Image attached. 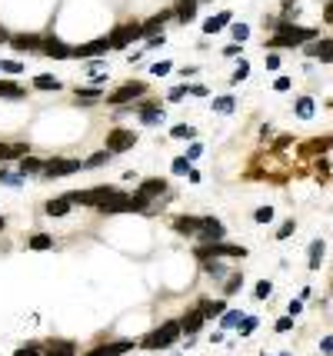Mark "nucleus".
Instances as JSON below:
<instances>
[{
	"label": "nucleus",
	"instance_id": "39",
	"mask_svg": "<svg viewBox=\"0 0 333 356\" xmlns=\"http://www.w3.org/2000/svg\"><path fill=\"white\" fill-rule=\"evenodd\" d=\"M190 170H193V167H190V160H187V156H177V160H173V173H180V177H187Z\"/></svg>",
	"mask_w": 333,
	"mask_h": 356
},
{
	"label": "nucleus",
	"instance_id": "17",
	"mask_svg": "<svg viewBox=\"0 0 333 356\" xmlns=\"http://www.w3.org/2000/svg\"><path fill=\"white\" fill-rule=\"evenodd\" d=\"M173 230H177V233H187V236H200V220L197 216H177V220H173Z\"/></svg>",
	"mask_w": 333,
	"mask_h": 356
},
{
	"label": "nucleus",
	"instance_id": "15",
	"mask_svg": "<svg viewBox=\"0 0 333 356\" xmlns=\"http://www.w3.org/2000/svg\"><path fill=\"white\" fill-rule=\"evenodd\" d=\"M127 350H133V343H130V340H120V343L97 346V350H90L87 356H120V353H127Z\"/></svg>",
	"mask_w": 333,
	"mask_h": 356
},
{
	"label": "nucleus",
	"instance_id": "46",
	"mask_svg": "<svg viewBox=\"0 0 333 356\" xmlns=\"http://www.w3.org/2000/svg\"><path fill=\"white\" fill-rule=\"evenodd\" d=\"M293 230H297V223H293V220H290V223H283V226L277 230V240H287V236L293 233Z\"/></svg>",
	"mask_w": 333,
	"mask_h": 356
},
{
	"label": "nucleus",
	"instance_id": "52",
	"mask_svg": "<svg viewBox=\"0 0 333 356\" xmlns=\"http://www.w3.org/2000/svg\"><path fill=\"white\" fill-rule=\"evenodd\" d=\"M266 70H280V57H277V54L266 57Z\"/></svg>",
	"mask_w": 333,
	"mask_h": 356
},
{
	"label": "nucleus",
	"instance_id": "34",
	"mask_svg": "<svg viewBox=\"0 0 333 356\" xmlns=\"http://www.w3.org/2000/svg\"><path fill=\"white\" fill-rule=\"evenodd\" d=\"M240 320H244V316H240L237 310H230V313H223V316H220V326H223V330H230V326H240Z\"/></svg>",
	"mask_w": 333,
	"mask_h": 356
},
{
	"label": "nucleus",
	"instance_id": "43",
	"mask_svg": "<svg viewBox=\"0 0 333 356\" xmlns=\"http://www.w3.org/2000/svg\"><path fill=\"white\" fill-rule=\"evenodd\" d=\"M77 97H80V100H97L100 90L97 87H83V90H77Z\"/></svg>",
	"mask_w": 333,
	"mask_h": 356
},
{
	"label": "nucleus",
	"instance_id": "38",
	"mask_svg": "<svg viewBox=\"0 0 333 356\" xmlns=\"http://www.w3.org/2000/svg\"><path fill=\"white\" fill-rule=\"evenodd\" d=\"M0 183H7V187H20L23 177H20V173H7V170H0Z\"/></svg>",
	"mask_w": 333,
	"mask_h": 356
},
{
	"label": "nucleus",
	"instance_id": "56",
	"mask_svg": "<svg viewBox=\"0 0 333 356\" xmlns=\"http://www.w3.org/2000/svg\"><path fill=\"white\" fill-rule=\"evenodd\" d=\"M320 346H323V353H333V336H327V340H323Z\"/></svg>",
	"mask_w": 333,
	"mask_h": 356
},
{
	"label": "nucleus",
	"instance_id": "6",
	"mask_svg": "<svg viewBox=\"0 0 333 356\" xmlns=\"http://www.w3.org/2000/svg\"><path fill=\"white\" fill-rule=\"evenodd\" d=\"M140 23H127V27H117V30H113L110 34V47L113 50H120V47H130L133 40H140Z\"/></svg>",
	"mask_w": 333,
	"mask_h": 356
},
{
	"label": "nucleus",
	"instance_id": "19",
	"mask_svg": "<svg viewBox=\"0 0 333 356\" xmlns=\"http://www.w3.org/2000/svg\"><path fill=\"white\" fill-rule=\"evenodd\" d=\"M27 150H30L27 143H0V160H20L27 156Z\"/></svg>",
	"mask_w": 333,
	"mask_h": 356
},
{
	"label": "nucleus",
	"instance_id": "2",
	"mask_svg": "<svg viewBox=\"0 0 333 356\" xmlns=\"http://www.w3.org/2000/svg\"><path fill=\"white\" fill-rule=\"evenodd\" d=\"M197 256L200 260H223V256H240L244 260L247 250L233 243H203V246H197Z\"/></svg>",
	"mask_w": 333,
	"mask_h": 356
},
{
	"label": "nucleus",
	"instance_id": "29",
	"mask_svg": "<svg viewBox=\"0 0 333 356\" xmlns=\"http://www.w3.org/2000/svg\"><path fill=\"white\" fill-rule=\"evenodd\" d=\"M213 110L217 113H233L237 110V100H233V97H217V100H213Z\"/></svg>",
	"mask_w": 333,
	"mask_h": 356
},
{
	"label": "nucleus",
	"instance_id": "26",
	"mask_svg": "<svg viewBox=\"0 0 333 356\" xmlns=\"http://www.w3.org/2000/svg\"><path fill=\"white\" fill-rule=\"evenodd\" d=\"M33 87L37 90H60V80L50 77V73H40V77H33Z\"/></svg>",
	"mask_w": 333,
	"mask_h": 356
},
{
	"label": "nucleus",
	"instance_id": "11",
	"mask_svg": "<svg viewBox=\"0 0 333 356\" xmlns=\"http://www.w3.org/2000/svg\"><path fill=\"white\" fill-rule=\"evenodd\" d=\"M44 54H47V57H57V60H64V57H74V50H70L64 40H57V37H44Z\"/></svg>",
	"mask_w": 333,
	"mask_h": 356
},
{
	"label": "nucleus",
	"instance_id": "35",
	"mask_svg": "<svg viewBox=\"0 0 333 356\" xmlns=\"http://www.w3.org/2000/svg\"><path fill=\"white\" fill-rule=\"evenodd\" d=\"M330 137H317V140H310V146H307V150H310V153H323V150H330Z\"/></svg>",
	"mask_w": 333,
	"mask_h": 356
},
{
	"label": "nucleus",
	"instance_id": "54",
	"mask_svg": "<svg viewBox=\"0 0 333 356\" xmlns=\"http://www.w3.org/2000/svg\"><path fill=\"white\" fill-rule=\"evenodd\" d=\"M190 93H193V97H207V87H203V83H197V87H190Z\"/></svg>",
	"mask_w": 333,
	"mask_h": 356
},
{
	"label": "nucleus",
	"instance_id": "1",
	"mask_svg": "<svg viewBox=\"0 0 333 356\" xmlns=\"http://www.w3.org/2000/svg\"><path fill=\"white\" fill-rule=\"evenodd\" d=\"M317 37V30L310 27H297V23H280L277 27V37L270 40L273 47H307Z\"/></svg>",
	"mask_w": 333,
	"mask_h": 356
},
{
	"label": "nucleus",
	"instance_id": "14",
	"mask_svg": "<svg viewBox=\"0 0 333 356\" xmlns=\"http://www.w3.org/2000/svg\"><path fill=\"white\" fill-rule=\"evenodd\" d=\"M44 167H47V163H40L37 156H20V160H17V173H20L23 180L33 177V173H44Z\"/></svg>",
	"mask_w": 333,
	"mask_h": 356
},
{
	"label": "nucleus",
	"instance_id": "18",
	"mask_svg": "<svg viewBox=\"0 0 333 356\" xmlns=\"http://www.w3.org/2000/svg\"><path fill=\"white\" fill-rule=\"evenodd\" d=\"M197 310L210 320V316H223V313H227V303H223V300H200Z\"/></svg>",
	"mask_w": 333,
	"mask_h": 356
},
{
	"label": "nucleus",
	"instance_id": "20",
	"mask_svg": "<svg viewBox=\"0 0 333 356\" xmlns=\"http://www.w3.org/2000/svg\"><path fill=\"white\" fill-rule=\"evenodd\" d=\"M177 20L180 23L197 20V0H180V3H177Z\"/></svg>",
	"mask_w": 333,
	"mask_h": 356
},
{
	"label": "nucleus",
	"instance_id": "47",
	"mask_svg": "<svg viewBox=\"0 0 333 356\" xmlns=\"http://www.w3.org/2000/svg\"><path fill=\"white\" fill-rule=\"evenodd\" d=\"M247 73H250V67H247L244 60H240V67L233 70V83H240V80H247Z\"/></svg>",
	"mask_w": 333,
	"mask_h": 356
},
{
	"label": "nucleus",
	"instance_id": "42",
	"mask_svg": "<svg viewBox=\"0 0 333 356\" xmlns=\"http://www.w3.org/2000/svg\"><path fill=\"white\" fill-rule=\"evenodd\" d=\"M253 220L256 223H270V220H273V207H260V210L253 213Z\"/></svg>",
	"mask_w": 333,
	"mask_h": 356
},
{
	"label": "nucleus",
	"instance_id": "31",
	"mask_svg": "<svg viewBox=\"0 0 333 356\" xmlns=\"http://www.w3.org/2000/svg\"><path fill=\"white\" fill-rule=\"evenodd\" d=\"M203 273L213 277V280H220L223 277V263H220V260H203Z\"/></svg>",
	"mask_w": 333,
	"mask_h": 356
},
{
	"label": "nucleus",
	"instance_id": "25",
	"mask_svg": "<svg viewBox=\"0 0 333 356\" xmlns=\"http://www.w3.org/2000/svg\"><path fill=\"white\" fill-rule=\"evenodd\" d=\"M70 207H74V203L67 200V197H60V200H50V203H47V213H50V216H64Z\"/></svg>",
	"mask_w": 333,
	"mask_h": 356
},
{
	"label": "nucleus",
	"instance_id": "48",
	"mask_svg": "<svg viewBox=\"0 0 333 356\" xmlns=\"http://www.w3.org/2000/svg\"><path fill=\"white\" fill-rule=\"evenodd\" d=\"M154 77H164V73H170V60H160V64H154Z\"/></svg>",
	"mask_w": 333,
	"mask_h": 356
},
{
	"label": "nucleus",
	"instance_id": "41",
	"mask_svg": "<svg viewBox=\"0 0 333 356\" xmlns=\"http://www.w3.org/2000/svg\"><path fill=\"white\" fill-rule=\"evenodd\" d=\"M0 70H3V73H20L23 64L20 60H0Z\"/></svg>",
	"mask_w": 333,
	"mask_h": 356
},
{
	"label": "nucleus",
	"instance_id": "44",
	"mask_svg": "<svg viewBox=\"0 0 333 356\" xmlns=\"http://www.w3.org/2000/svg\"><path fill=\"white\" fill-rule=\"evenodd\" d=\"M270 289H273V286H270L266 280H260V283H256V289H253V293H256V300H266V296H270Z\"/></svg>",
	"mask_w": 333,
	"mask_h": 356
},
{
	"label": "nucleus",
	"instance_id": "9",
	"mask_svg": "<svg viewBox=\"0 0 333 356\" xmlns=\"http://www.w3.org/2000/svg\"><path fill=\"white\" fill-rule=\"evenodd\" d=\"M103 50H110V37H97V40H90V44H80L74 47V57H97Z\"/></svg>",
	"mask_w": 333,
	"mask_h": 356
},
{
	"label": "nucleus",
	"instance_id": "51",
	"mask_svg": "<svg viewBox=\"0 0 333 356\" xmlns=\"http://www.w3.org/2000/svg\"><path fill=\"white\" fill-rule=\"evenodd\" d=\"M190 87H173L170 90V100H183V93H187Z\"/></svg>",
	"mask_w": 333,
	"mask_h": 356
},
{
	"label": "nucleus",
	"instance_id": "27",
	"mask_svg": "<svg viewBox=\"0 0 333 356\" xmlns=\"http://www.w3.org/2000/svg\"><path fill=\"white\" fill-rule=\"evenodd\" d=\"M297 117H300V120H310V117H313V100H310V97H300V100H297Z\"/></svg>",
	"mask_w": 333,
	"mask_h": 356
},
{
	"label": "nucleus",
	"instance_id": "40",
	"mask_svg": "<svg viewBox=\"0 0 333 356\" xmlns=\"http://www.w3.org/2000/svg\"><path fill=\"white\" fill-rule=\"evenodd\" d=\"M256 330V316H244L240 320V336H250Z\"/></svg>",
	"mask_w": 333,
	"mask_h": 356
},
{
	"label": "nucleus",
	"instance_id": "12",
	"mask_svg": "<svg viewBox=\"0 0 333 356\" xmlns=\"http://www.w3.org/2000/svg\"><path fill=\"white\" fill-rule=\"evenodd\" d=\"M160 193H166V183H164V180H144V183L137 187V197H144L147 203L154 200V197H160Z\"/></svg>",
	"mask_w": 333,
	"mask_h": 356
},
{
	"label": "nucleus",
	"instance_id": "49",
	"mask_svg": "<svg viewBox=\"0 0 333 356\" xmlns=\"http://www.w3.org/2000/svg\"><path fill=\"white\" fill-rule=\"evenodd\" d=\"M240 286H244V277H237V273H233V280L227 283V293H237Z\"/></svg>",
	"mask_w": 333,
	"mask_h": 356
},
{
	"label": "nucleus",
	"instance_id": "37",
	"mask_svg": "<svg viewBox=\"0 0 333 356\" xmlns=\"http://www.w3.org/2000/svg\"><path fill=\"white\" fill-rule=\"evenodd\" d=\"M297 13H300V7H297V0H287V3H283V23H290V20H297Z\"/></svg>",
	"mask_w": 333,
	"mask_h": 356
},
{
	"label": "nucleus",
	"instance_id": "55",
	"mask_svg": "<svg viewBox=\"0 0 333 356\" xmlns=\"http://www.w3.org/2000/svg\"><path fill=\"white\" fill-rule=\"evenodd\" d=\"M300 310H303V303H300V300H293V303H290V316H297Z\"/></svg>",
	"mask_w": 333,
	"mask_h": 356
},
{
	"label": "nucleus",
	"instance_id": "24",
	"mask_svg": "<svg viewBox=\"0 0 333 356\" xmlns=\"http://www.w3.org/2000/svg\"><path fill=\"white\" fill-rule=\"evenodd\" d=\"M164 23H166V13H160V17H150L147 23H140V34H144V37H154L157 30H164Z\"/></svg>",
	"mask_w": 333,
	"mask_h": 356
},
{
	"label": "nucleus",
	"instance_id": "36",
	"mask_svg": "<svg viewBox=\"0 0 333 356\" xmlns=\"http://www.w3.org/2000/svg\"><path fill=\"white\" fill-rule=\"evenodd\" d=\"M230 34H233V40H237V44H244L247 37H250V27H247V23H233Z\"/></svg>",
	"mask_w": 333,
	"mask_h": 356
},
{
	"label": "nucleus",
	"instance_id": "33",
	"mask_svg": "<svg viewBox=\"0 0 333 356\" xmlns=\"http://www.w3.org/2000/svg\"><path fill=\"white\" fill-rule=\"evenodd\" d=\"M110 156H113L110 150H103V153H93L90 160H83V170H90V167H103V163H107Z\"/></svg>",
	"mask_w": 333,
	"mask_h": 356
},
{
	"label": "nucleus",
	"instance_id": "23",
	"mask_svg": "<svg viewBox=\"0 0 333 356\" xmlns=\"http://www.w3.org/2000/svg\"><path fill=\"white\" fill-rule=\"evenodd\" d=\"M227 23H230V10H223L220 17H210V20L203 23V34H217V30H223V27H227Z\"/></svg>",
	"mask_w": 333,
	"mask_h": 356
},
{
	"label": "nucleus",
	"instance_id": "58",
	"mask_svg": "<svg viewBox=\"0 0 333 356\" xmlns=\"http://www.w3.org/2000/svg\"><path fill=\"white\" fill-rule=\"evenodd\" d=\"M0 230H3V216H0Z\"/></svg>",
	"mask_w": 333,
	"mask_h": 356
},
{
	"label": "nucleus",
	"instance_id": "50",
	"mask_svg": "<svg viewBox=\"0 0 333 356\" xmlns=\"http://www.w3.org/2000/svg\"><path fill=\"white\" fill-rule=\"evenodd\" d=\"M290 326H293V320L283 316V320H277V333H290Z\"/></svg>",
	"mask_w": 333,
	"mask_h": 356
},
{
	"label": "nucleus",
	"instance_id": "10",
	"mask_svg": "<svg viewBox=\"0 0 333 356\" xmlns=\"http://www.w3.org/2000/svg\"><path fill=\"white\" fill-rule=\"evenodd\" d=\"M303 50L310 57H320L323 64H333V40H310Z\"/></svg>",
	"mask_w": 333,
	"mask_h": 356
},
{
	"label": "nucleus",
	"instance_id": "21",
	"mask_svg": "<svg viewBox=\"0 0 333 356\" xmlns=\"http://www.w3.org/2000/svg\"><path fill=\"white\" fill-rule=\"evenodd\" d=\"M0 97H3V100H23L27 90H20L13 80H0Z\"/></svg>",
	"mask_w": 333,
	"mask_h": 356
},
{
	"label": "nucleus",
	"instance_id": "45",
	"mask_svg": "<svg viewBox=\"0 0 333 356\" xmlns=\"http://www.w3.org/2000/svg\"><path fill=\"white\" fill-rule=\"evenodd\" d=\"M13 356H40V346H37V343H30V346H20V350H17Z\"/></svg>",
	"mask_w": 333,
	"mask_h": 356
},
{
	"label": "nucleus",
	"instance_id": "4",
	"mask_svg": "<svg viewBox=\"0 0 333 356\" xmlns=\"http://www.w3.org/2000/svg\"><path fill=\"white\" fill-rule=\"evenodd\" d=\"M144 93H147V83L144 80H133V83H123L117 93H110L107 103H110V107H120V103H127V100H140Z\"/></svg>",
	"mask_w": 333,
	"mask_h": 356
},
{
	"label": "nucleus",
	"instance_id": "3",
	"mask_svg": "<svg viewBox=\"0 0 333 356\" xmlns=\"http://www.w3.org/2000/svg\"><path fill=\"white\" fill-rule=\"evenodd\" d=\"M177 336H180V323H164L160 330H154V333L144 336V346L147 350H160V346H170Z\"/></svg>",
	"mask_w": 333,
	"mask_h": 356
},
{
	"label": "nucleus",
	"instance_id": "28",
	"mask_svg": "<svg viewBox=\"0 0 333 356\" xmlns=\"http://www.w3.org/2000/svg\"><path fill=\"white\" fill-rule=\"evenodd\" d=\"M30 250H50L54 246V236H47V233H37V236H30Z\"/></svg>",
	"mask_w": 333,
	"mask_h": 356
},
{
	"label": "nucleus",
	"instance_id": "57",
	"mask_svg": "<svg viewBox=\"0 0 333 356\" xmlns=\"http://www.w3.org/2000/svg\"><path fill=\"white\" fill-rule=\"evenodd\" d=\"M323 17H327V20L333 23V0H330V3H327V13H323Z\"/></svg>",
	"mask_w": 333,
	"mask_h": 356
},
{
	"label": "nucleus",
	"instance_id": "32",
	"mask_svg": "<svg viewBox=\"0 0 333 356\" xmlns=\"http://www.w3.org/2000/svg\"><path fill=\"white\" fill-rule=\"evenodd\" d=\"M323 250H327V246H323V240H317V243L310 246V270H317V267H320V260H323Z\"/></svg>",
	"mask_w": 333,
	"mask_h": 356
},
{
	"label": "nucleus",
	"instance_id": "7",
	"mask_svg": "<svg viewBox=\"0 0 333 356\" xmlns=\"http://www.w3.org/2000/svg\"><path fill=\"white\" fill-rule=\"evenodd\" d=\"M133 143H137V134H133V130H113V134H107V150H110V153H123V150H130Z\"/></svg>",
	"mask_w": 333,
	"mask_h": 356
},
{
	"label": "nucleus",
	"instance_id": "8",
	"mask_svg": "<svg viewBox=\"0 0 333 356\" xmlns=\"http://www.w3.org/2000/svg\"><path fill=\"white\" fill-rule=\"evenodd\" d=\"M200 236H203L207 243H220V240H223V223L213 220V216L200 220Z\"/></svg>",
	"mask_w": 333,
	"mask_h": 356
},
{
	"label": "nucleus",
	"instance_id": "16",
	"mask_svg": "<svg viewBox=\"0 0 333 356\" xmlns=\"http://www.w3.org/2000/svg\"><path fill=\"white\" fill-rule=\"evenodd\" d=\"M10 44H13V50H44V37H10Z\"/></svg>",
	"mask_w": 333,
	"mask_h": 356
},
{
	"label": "nucleus",
	"instance_id": "30",
	"mask_svg": "<svg viewBox=\"0 0 333 356\" xmlns=\"http://www.w3.org/2000/svg\"><path fill=\"white\" fill-rule=\"evenodd\" d=\"M193 134H197V130H193L190 123H177V127L170 130V137H173V140H190Z\"/></svg>",
	"mask_w": 333,
	"mask_h": 356
},
{
	"label": "nucleus",
	"instance_id": "22",
	"mask_svg": "<svg viewBox=\"0 0 333 356\" xmlns=\"http://www.w3.org/2000/svg\"><path fill=\"white\" fill-rule=\"evenodd\" d=\"M74 353H77V346L67 343V340H57V343L47 346V356H74Z\"/></svg>",
	"mask_w": 333,
	"mask_h": 356
},
{
	"label": "nucleus",
	"instance_id": "53",
	"mask_svg": "<svg viewBox=\"0 0 333 356\" xmlns=\"http://www.w3.org/2000/svg\"><path fill=\"white\" fill-rule=\"evenodd\" d=\"M200 153H203V146H200V143H193V146H190V150H187V160H197Z\"/></svg>",
	"mask_w": 333,
	"mask_h": 356
},
{
	"label": "nucleus",
	"instance_id": "13",
	"mask_svg": "<svg viewBox=\"0 0 333 356\" xmlns=\"http://www.w3.org/2000/svg\"><path fill=\"white\" fill-rule=\"evenodd\" d=\"M203 323H207V316H203V313H200V310H190L187 316L180 320V333L193 336V333H197V330H200V326H203Z\"/></svg>",
	"mask_w": 333,
	"mask_h": 356
},
{
	"label": "nucleus",
	"instance_id": "5",
	"mask_svg": "<svg viewBox=\"0 0 333 356\" xmlns=\"http://www.w3.org/2000/svg\"><path fill=\"white\" fill-rule=\"evenodd\" d=\"M77 170H83V160H50L44 167V177L57 180V177H70V173H77Z\"/></svg>",
	"mask_w": 333,
	"mask_h": 356
}]
</instances>
